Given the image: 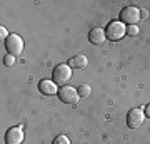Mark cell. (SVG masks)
<instances>
[{
	"label": "cell",
	"instance_id": "obj_1",
	"mask_svg": "<svg viewBox=\"0 0 150 144\" xmlns=\"http://www.w3.org/2000/svg\"><path fill=\"white\" fill-rule=\"evenodd\" d=\"M125 34H127V27H125V24H122L120 20H112L107 25V29H105V35H107V39L108 40H113V42H117V40L123 39Z\"/></svg>",
	"mask_w": 150,
	"mask_h": 144
},
{
	"label": "cell",
	"instance_id": "obj_2",
	"mask_svg": "<svg viewBox=\"0 0 150 144\" xmlns=\"http://www.w3.org/2000/svg\"><path fill=\"white\" fill-rule=\"evenodd\" d=\"M52 77H54V82L57 85H60V87L67 85V82L72 79V69H70V65L69 64H59L54 69Z\"/></svg>",
	"mask_w": 150,
	"mask_h": 144
},
{
	"label": "cell",
	"instance_id": "obj_3",
	"mask_svg": "<svg viewBox=\"0 0 150 144\" xmlns=\"http://www.w3.org/2000/svg\"><path fill=\"white\" fill-rule=\"evenodd\" d=\"M140 19H142L140 9H137V7H134V5L125 7V9L120 12V22H122V24H127V25H137Z\"/></svg>",
	"mask_w": 150,
	"mask_h": 144
},
{
	"label": "cell",
	"instance_id": "obj_4",
	"mask_svg": "<svg viewBox=\"0 0 150 144\" xmlns=\"http://www.w3.org/2000/svg\"><path fill=\"white\" fill-rule=\"evenodd\" d=\"M5 49L7 52L17 57V55H20L22 50H23V40H22L20 35H17V34H10V37L5 40Z\"/></svg>",
	"mask_w": 150,
	"mask_h": 144
},
{
	"label": "cell",
	"instance_id": "obj_5",
	"mask_svg": "<svg viewBox=\"0 0 150 144\" xmlns=\"http://www.w3.org/2000/svg\"><path fill=\"white\" fill-rule=\"evenodd\" d=\"M144 121H145V112L140 107L130 109L129 114H127V124H129L130 129H139L144 124Z\"/></svg>",
	"mask_w": 150,
	"mask_h": 144
},
{
	"label": "cell",
	"instance_id": "obj_6",
	"mask_svg": "<svg viewBox=\"0 0 150 144\" xmlns=\"http://www.w3.org/2000/svg\"><path fill=\"white\" fill-rule=\"evenodd\" d=\"M79 97H80L79 91L74 89V87H70V85H64V87L59 89V99L64 104H77Z\"/></svg>",
	"mask_w": 150,
	"mask_h": 144
},
{
	"label": "cell",
	"instance_id": "obj_7",
	"mask_svg": "<svg viewBox=\"0 0 150 144\" xmlns=\"http://www.w3.org/2000/svg\"><path fill=\"white\" fill-rule=\"evenodd\" d=\"M23 141V131L22 128H10L5 134V143L7 144H22Z\"/></svg>",
	"mask_w": 150,
	"mask_h": 144
},
{
	"label": "cell",
	"instance_id": "obj_8",
	"mask_svg": "<svg viewBox=\"0 0 150 144\" xmlns=\"http://www.w3.org/2000/svg\"><path fill=\"white\" fill-rule=\"evenodd\" d=\"M88 40H90L93 45H100L107 40V35H105V30L100 29V27H93L90 32H88Z\"/></svg>",
	"mask_w": 150,
	"mask_h": 144
},
{
	"label": "cell",
	"instance_id": "obj_9",
	"mask_svg": "<svg viewBox=\"0 0 150 144\" xmlns=\"http://www.w3.org/2000/svg\"><path fill=\"white\" fill-rule=\"evenodd\" d=\"M38 91L45 94V96H54V94H59V89H57V84L54 80H47L43 79L38 82Z\"/></svg>",
	"mask_w": 150,
	"mask_h": 144
},
{
	"label": "cell",
	"instance_id": "obj_10",
	"mask_svg": "<svg viewBox=\"0 0 150 144\" xmlns=\"http://www.w3.org/2000/svg\"><path fill=\"white\" fill-rule=\"evenodd\" d=\"M67 64L70 65V69H85L87 64H88V60H87L85 55H75V57H72Z\"/></svg>",
	"mask_w": 150,
	"mask_h": 144
},
{
	"label": "cell",
	"instance_id": "obj_11",
	"mask_svg": "<svg viewBox=\"0 0 150 144\" xmlns=\"http://www.w3.org/2000/svg\"><path fill=\"white\" fill-rule=\"evenodd\" d=\"M77 91H79V96H80V97H88L92 94V87L88 84H82Z\"/></svg>",
	"mask_w": 150,
	"mask_h": 144
},
{
	"label": "cell",
	"instance_id": "obj_12",
	"mask_svg": "<svg viewBox=\"0 0 150 144\" xmlns=\"http://www.w3.org/2000/svg\"><path fill=\"white\" fill-rule=\"evenodd\" d=\"M52 144H70V139L67 138V136H64V134H59V136L54 139Z\"/></svg>",
	"mask_w": 150,
	"mask_h": 144
},
{
	"label": "cell",
	"instance_id": "obj_13",
	"mask_svg": "<svg viewBox=\"0 0 150 144\" xmlns=\"http://www.w3.org/2000/svg\"><path fill=\"white\" fill-rule=\"evenodd\" d=\"M4 64L8 65V67H10V65H13V64H15V57H13V55H10V54H7L5 57H4Z\"/></svg>",
	"mask_w": 150,
	"mask_h": 144
},
{
	"label": "cell",
	"instance_id": "obj_14",
	"mask_svg": "<svg viewBox=\"0 0 150 144\" xmlns=\"http://www.w3.org/2000/svg\"><path fill=\"white\" fill-rule=\"evenodd\" d=\"M127 34H129V35H137V34H139V27L137 25H129L127 27Z\"/></svg>",
	"mask_w": 150,
	"mask_h": 144
},
{
	"label": "cell",
	"instance_id": "obj_15",
	"mask_svg": "<svg viewBox=\"0 0 150 144\" xmlns=\"http://www.w3.org/2000/svg\"><path fill=\"white\" fill-rule=\"evenodd\" d=\"M0 34H2V39H5V40L10 37V35H8V32H7V29H4V27L0 29Z\"/></svg>",
	"mask_w": 150,
	"mask_h": 144
},
{
	"label": "cell",
	"instance_id": "obj_16",
	"mask_svg": "<svg viewBox=\"0 0 150 144\" xmlns=\"http://www.w3.org/2000/svg\"><path fill=\"white\" fill-rule=\"evenodd\" d=\"M144 112H145V117H150V104H147L144 107Z\"/></svg>",
	"mask_w": 150,
	"mask_h": 144
},
{
	"label": "cell",
	"instance_id": "obj_17",
	"mask_svg": "<svg viewBox=\"0 0 150 144\" xmlns=\"http://www.w3.org/2000/svg\"><path fill=\"white\" fill-rule=\"evenodd\" d=\"M140 15H142V19H145V17L149 15V12L145 10V9H140Z\"/></svg>",
	"mask_w": 150,
	"mask_h": 144
}]
</instances>
